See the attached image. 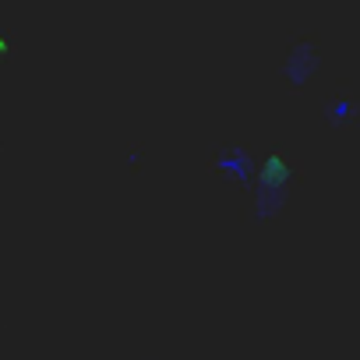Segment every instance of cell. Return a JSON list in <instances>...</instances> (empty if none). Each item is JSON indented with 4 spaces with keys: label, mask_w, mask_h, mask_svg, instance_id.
Returning <instances> with one entry per match:
<instances>
[{
    "label": "cell",
    "mask_w": 360,
    "mask_h": 360,
    "mask_svg": "<svg viewBox=\"0 0 360 360\" xmlns=\"http://www.w3.org/2000/svg\"><path fill=\"white\" fill-rule=\"evenodd\" d=\"M293 184H297V169L283 155H265L262 169H258V180L251 188V216H255V223L279 219L283 209L290 205Z\"/></svg>",
    "instance_id": "cell-1"
},
{
    "label": "cell",
    "mask_w": 360,
    "mask_h": 360,
    "mask_svg": "<svg viewBox=\"0 0 360 360\" xmlns=\"http://www.w3.org/2000/svg\"><path fill=\"white\" fill-rule=\"evenodd\" d=\"M212 166L230 176L233 184L240 188H255V180H258V169H262V155L251 152L248 145H223L216 155H212Z\"/></svg>",
    "instance_id": "cell-2"
},
{
    "label": "cell",
    "mask_w": 360,
    "mask_h": 360,
    "mask_svg": "<svg viewBox=\"0 0 360 360\" xmlns=\"http://www.w3.org/2000/svg\"><path fill=\"white\" fill-rule=\"evenodd\" d=\"M318 68H321V53H318L311 43H297V46L286 53V60H283V78H286L293 89H304V85L318 75Z\"/></svg>",
    "instance_id": "cell-3"
},
{
    "label": "cell",
    "mask_w": 360,
    "mask_h": 360,
    "mask_svg": "<svg viewBox=\"0 0 360 360\" xmlns=\"http://www.w3.org/2000/svg\"><path fill=\"white\" fill-rule=\"evenodd\" d=\"M321 117H325V124H332V127H349V124L360 117V103L349 99V96H335V99L325 103Z\"/></svg>",
    "instance_id": "cell-4"
}]
</instances>
